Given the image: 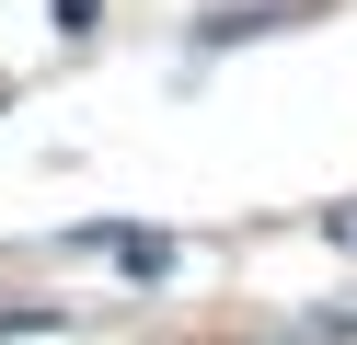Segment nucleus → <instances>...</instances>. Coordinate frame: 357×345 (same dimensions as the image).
I'll return each mask as SVG.
<instances>
[{
    "label": "nucleus",
    "instance_id": "obj_1",
    "mask_svg": "<svg viewBox=\"0 0 357 345\" xmlns=\"http://www.w3.org/2000/svg\"><path fill=\"white\" fill-rule=\"evenodd\" d=\"M346 242H357V219H346Z\"/></svg>",
    "mask_w": 357,
    "mask_h": 345
}]
</instances>
